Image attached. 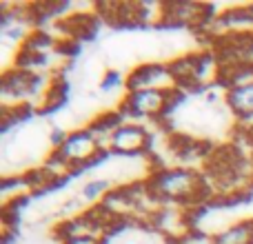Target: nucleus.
Returning a JSON list of instances; mask_svg holds the SVG:
<instances>
[{
	"label": "nucleus",
	"mask_w": 253,
	"mask_h": 244,
	"mask_svg": "<svg viewBox=\"0 0 253 244\" xmlns=\"http://www.w3.org/2000/svg\"><path fill=\"white\" fill-rule=\"evenodd\" d=\"M151 193L171 206H193L209 193V182L205 175L198 173L191 166H162L151 173L147 180Z\"/></svg>",
	"instance_id": "obj_1"
},
{
	"label": "nucleus",
	"mask_w": 253,
	"mask_h": 244,
	"mask_svg": "<svg viewBox=\"0 0 253 244\" xmlns=\"http://www.w3.org/2000/svg\"><path fill=\"white\" fill-rule=\"evenodd\" d=\"M60 160H65L67 164L71 166L74 173L83 169H91V166L100 164L102 160L109 158V151L98 142V138L91 133L89 129H78V131H71L67 135L65 144L58 149H53Z\"/></svg>",
	"instance_id": "obj_2"
},
{
	"label": "nucleus",
	"mask_w": 253,
	"mask_h": 244,
	"mask_svg": "<svg viewBox=\"0 0 253 244\" xmlns=\"http://www.w3.org/2000/svg\"><path fill=\"white\" fill-rule=\"evenodd\" d=\"M175 98V91H158V89H138V91H126L120 114L123 118L133 120H149L158 118L165 111L171 109V102Z\"/></svg>",
	"instance_id": "obj_3"
},
{
	"label": "nucleus",
	"mask_w": 253,
	"mask_h": 244,
	"mask_svg": "<svg viewBox=\"0 0 253 244\" xmlns=\"http://www.w3.org/2000/svg\"><path fill=\"white\" fill-rule=\"evenodd\" d=\"M49 87H44V76L42 74H34V71H25V69H11L4 71L2 76V100L4 105L16 102V105H27L29 98H34L36 93H47Z\"/></svg>",
	"instance_id": "obj_4"
},
{
	"label": "nucleus",
	"mask_w": 253,
	"mask_h": 244,
	"mask_svg": "<svg viewBox=\"0 0 253 244\" xmlns=\"http://www.w3.org/2000/svg\"><path fill=\"white\" fill-rule=\"evenodd\" d=\"M126 91H138V89H158V91H178L173 74L169 65L162 62H144L135 67L126 76Z\"/></svg>",
	"instance_id": "obj_5"
},
{
	"label": "nucleus",
	"mask_w": 253,
	"mask_h": 244,
	"mask_svg": "<svg viewBox=\"0 0 253 244\" xmlns=\"http://www.w3.org/2000/svg\"><path fill=\"white\" fill-rule=\"evenodd\" d=\"M151 147V133L138 122H123L109 140V153L120 156H140Z\"/></svg>",
	"instance_id": "obj_6"
},
{
	"label": "nucleus",
	"mask_w": 253,
	"mask_h": 244,
	"mask_svg": "<svg viewBox=\"0 0 253 244\" xmlns=\"http://www.w3.org/2000/svg\"><path fill=\"white\" fill-rule=\"evenodd\" d=\"M211 7L202 2H165L162 4V20L167 25L178 27H202L209 25Z\"/></svg>",
	"instance_id": "obj_7"
},
{
	"label": "nucleus",
	"mask_w": 253,
	"mask_h": 244,
	"mask_svg": "<svg viewBox=\"0 0 253 244\" xmlns=\"http://www.w3.org/2000/svg\"><path fill=\"white\" fill-rule=\"evenodd\" d=\"M224 100L233 116H238L240 120H253V82L245 87L227 89Z\"/></svg>",
	"instance_id": "obj_8"
},
{
	"label": "nucleus",
	"mask_w": 253,
	"mask_h": 244,
	"mask_svg": "<svg viewBox=\"0 0 253 244\" xmlns=\"http://www.w3.org/2000/svg\"><path fill=\"white\" fill-rule=\"evenodd\" d=\"M211 238L213 244H253V218L229 224L222 231H215Z\"/></svg>",
	"instance_id": "obj_9"
},
{
	"label": "nucleus",
	"mask_w": 253,
	"mask_h": 244,
	"mask_svg": "<svg viewBox=\"0 0 253 244\" xmlns=\"http://www.w3.org/2000/svg\"><path fill=\"white\" fill-rule=\"evenodd\" d=\"M109 191H111L109 180H89V182L80 189V200L93 204V202H98L105 193H109Z\"/></svg>",
	"instance_id": "obj_10"
},
{
	"label": "nucleus",
	"mask_w": 253,
	"mask_h": 244,
	"mask_svg": "<svg viewBox=\"0 0 253 244\" xmlns=\"http://www.w3.org/2000/svg\"><path fill=\"white\" fill-rule=\"evenodd\" d=\"M123 84H126V78L120 71H116V69H109L105 76H102V80H100V91H105V93H111V91H116V89H120Z\"/></svg>",
	"instance_id": "obj_11"
},
{
	"label": "nucleus",
	"mask_w": 253,
	"mask_h": 244,
	"mask_svg": "<svg viewBox=\"0 0 253 244\" xmlns=\"http://www.w3.org/2000/svg\"><path fill=\"white\" fill-rule=\"evenodd\" d=\"M2 38L7 40V42H20V44H25V40L29 38V36H27L25 25H9V27H2Z\"/></svg>",
	"instance_id": "obj_12"
},
{
	"label": "nucleus",
	"mask_w": 253,
	"mask_h": 244,
	"mask_svg": "<svg viewBox=\"0 0 253 244\" xmlns=\"http://www.w3.org/2000/svg\"><path fill=\"white\" fill-rule=\"evenodd\" d=\"M62 244H107V242H105V238H98V236H83V238L65 240Z\"/></svg>",
	"instance_id": "obj_13"
},
{
	"label": "nucleus",
	"mask_w": 253,
	"mask_h": 244,
	"mask_svg": "<svg viewBox=\"0 0 253 244\" xmlns=\"http://www.w3.org/2000/svg\"><path fill=\"white\" fill-rule=\"evenodd\" d=\"M251 13H253V4H251Z\"/></svg>",
	"instance_id": "obj_14"
}]
</instances>
